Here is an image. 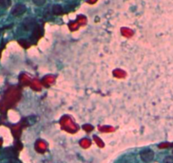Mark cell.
Instances as JSON below:
<instances>
[{"label": "cell", "instance_id": "6da1fadb", "mask_svg": "<svg viewBox=\"0 0 173 163\" xmlns=\"http://www.w3.org/2000/svg\"><path fill=\"white\" fill-rule=\"evenodd\" d=\"M60 125L63 128L64 130L69 132V133H76L77 131V126L76 125L73 121L67 115L63 116L61 120H60Z\"/></svg>", "mask_w": 173, "mask_h": 163}, {"label": "cell", "instance_id": "7a4b0ae2", "mask_svg": "<svg viewBox=\"0 0 173 163\" xmlns=\"http://www.w3.org/2000/svg\"><path fill=\"white\" fill-rule=\"evenodd\" d=\"M26 11V5L22 4H18L15 5V7L12 9L11 14L14 16H20L23 15L24 13Z\"/></svg>", "mask_w": 173, "mask_h": 163}, {"label": "cell", "instance_id": "3957f363", "mask_svg": "<svg viewBox=\"0 0 173 163\" xmlns=\"http://www.w3.org/2000/svg\"><path fill=\"white\" fill-rule=\"evenodd\" d=\"M35 24H36L35 19H33L32 17H27V18H26V19L23 20V22H22V27H23L24 30H26V31H30V30H32V29L34 28Z\"/></svg>", "mask_w": 173, "mask_h": 163}, {"label": "cell", "instance_id": "277c9868", "mask_svg": "<svg viewBox=\"0 0 173 163\" xmlns=\"http://www.w3.org/2000/svg\"><path fill=\"white\" fill-rule=\"evenodd\" d=\"M154 153L153 151L151 150H145V151H142L141 154H140V157L141 159L145 161V162H150L152 160L154 159Z\"/></svg>", "mask_w": 173, "mask_h": 163}, {"label": "cell", "instance_id": "5b68a950", "mask_svg": "<svg viewBox=\"0 0 173 163\" xmlns=\"http://www.w3.org/2000/svg\"><path fill=\"white\" fill-rule=\"evenodd\" d=\"M35 149L38 153H44L47 151V144L43 140H37L35 144Z\"/></svg>", "mask_w": 173, "mask_h": 163}, {"label": "cell", "instance_id": "8992f818", "mask_svg": "<svg viewBox=\"0 0 173 163\" xmlns=\"http://www.w3.org/2000/svg\"><path fill=\"white\" fill-rule=\"evenodd\" d=\"M55 76H45V77H43V83L44 85H46V86H49V85H51L55 83Z\"/></svg>", "mask_w": 173, "mask_h": 163}, {"label": "cell", "instance_id": "52a82bcc", "mask_svg": "<svg viewBox=\"0 0 173 163\" xmlns=\"http://www.w3.org/2000/svg\"><path fill=\"white\" fill-rule=\"evenodd\" d=\"M52 12L55 16H59V15H61L63 13V8L59 4H55L52 8Z\"/></svg>", "mask_w": 173, "mask_h": 163}, {"label": "cell", "instance_id": "ba28073f", "mask_svg": "<svg viewBox=\"0 0 173 163\" xmlns=\"http://www.w3.org/2000/svg\"><path fill=\"white\" fill-rule=\"evenodd\" d=\"M20 83L22 84V85H28L30 83H32L31 77L28 75H26V74H23V75L20 76Z\"/></svg>", "mask_w": 173, "mask_h": 163}, {"label": "cell", "instance_id": "9c48e42d", "mask_svg": "<svg viewBox=\"0 0 173 163\" xmlns=\"http://www.w3.org/2000/svg\"><path fill=\"white\" fill-rule=\"evenodd\" d=\"M31 87L33 90L35 91H40L42 89V85L39 83V81L37 80H32V83H31Z\"/></svg>", "mask_w": 173, "mask_h": 163}, {"label": "cell", "instance_id": "30bf717a", "mask_svg": "<svg viewBox=\"0 0 173 163\" xmlns=\"http://www.w3.org/2000/svg\"><path fill=\"white\" fill-rule=\"evenodd\" d=\"M113 75L117 78H124L126 76V73L122 69H116L113 72Z\"/></svg>", "mask_w": 173, "mask_h": 163}, {"label": "cell", "instance_id": "8fae6325", "mask_svg": "<svg viewBox=\"0 0 173 163\" xmlns=\"http://www.w3.org/2000/svg\"><path fill=\"white\" fill-rule=\"evenodd\" d=\"M4 154L7 155L8 157H12V158H15L17 155V153L16 152V151L14 149H11V148L6 149L5 151H4Z\"/></svg>", "mask_w": 173, "mask_h": 163}, {"label": "cell", "instance_id": "7c38bea8", "mask_svg": "<svg viewBox=\"0 0 173 163\" xmlns=\"http://www.w3.org/2000/svg\"><path fill=\"white\" fill-rule=\"evenodd\" d=\"M80 145L84 149L89 148L91 145V141L88 139H83L80 141Z\"/></svg>", "mask_w": 173, "mask_h": 163}, {"label": "cell", "instance_id": "4fadbf2b", "mask_svg": "<svg viewBox=\"0 0 173 163\" xmlns=\"http://www.w3.org/2000/svg\"><path fill=\"white\" fill-rule=\"evenodd\" d=\"M11 5V0H0V7L3 9H8Z\"/></svg>", "mask_w": 173, "mask_h": 163}, {"label": "cell", "instance_id": "5bb4252c", "mask_svg": "<svg viewBox=\"0 0 173 163\" xmlns=\"http://www.w3.org/2000/svg\"><path fill=\"white\" fill-rule=\"evenodd\" d=\"M99 131L103 132V133H111V132L115 131V128L112 127H106V126H103V127H99Z\"/></svg>", "mask_w": 173, "mask_h": 163}, {"label": "cell", "instance_id": "9a60e30c", "mask_svg": "<svg viewBox=\"0 0 173 163\" xmlns=\"http://www.w3.org/2000/svg\"><path fill=\"white\" fill-rule=\"evenodd\" d=\"M94 140L95 141V143L97 144V145H98V146H99V147L103 148L104 146V142H103L102 140L99 139L98 137H97L96 135L94 136Z\"/></svg>", "mask_w": 173, "mask_h": 163}, {"label": "cell", "instance_id": "2e32d148", "mask_svg": "<svg viewBox=\"0 0 173 163\" xmlns=\"http://www.w3.org/2000/svg\"><path fill=\"white\" fill-rule=\"evenodd\" d=\"M19 44L25 48H28L30 47V44L28 43V41H26V40H23V39L19 40Z\"/></svg>", "mask_w": 173, "mask_h": 163}, {"label": "cell", "instance_id": "e0dca14e", "mask_svg": "<svg viewBox=\"0 0 173 163\" xmlns=\"http://www.w3.org/2000/svg\"><path fill=\"white\" fill-rule=\"evenodd\" d=\"M83 128L84 129V130H85V131H86V132H90V131H92L93 129H94L93 126H92V125H90V124H85V125H83Z\"/></svg>", "mask_w": 173, "mask_h": 163}, {"label": "cell", "instance_id": "ac0fdd59", "mask_svg": "<svg viewBox=\"0 0 173 163\" xmlns=\"http://www.w3.org/2000/svg\"><path fill=\"white\" fill-rule=\"evenodd\" d=\"M32 1H33V3H34L36 5L42 6V5L45 4V1H46V0H32Z\"/></svg>", "mask_w": 173, "mask_h": 163}, {"label": "cell", "instance_id": "d6986e66", "mask_svg": "<svg viewBox=\"0 0 173 163\" xmlns=\"http://www.w3.org/2000/svg\"><path fill=\"white\" fill-rule=\"evenodd\" d=\"M164 163H173V156H166L164 159Z\"/></svg>", "mask_w": 173, "mask_h": 163}, {"label": "cell", "instance_id": "ffe728a7", "mask_svg": "<svg viewBox=\"0 0 173 163\" xmlns=\"http://www.w3.org/2000/svg\"><path fill=\"white\" fill-rule=\"evenodd\" d=\"M16 149L17 151H20L22 149V144L20 143V142H17L16 144Z\"/></svg>", "mask_w": 173, "mask_h": 163}, {"label": "cell", "instance_id": "44dd1931", "mask_svg": "<svg viewBox=\"0 0 173 163\" xmlns=\"http://www.w3.org/2000/svg\"><path fill=\"white\" fill-rule=\"evenodd\" d=\"M168 146V144H160L159 145V147L160 148H165V147H167Z\"/></svg>", "mask_w": 173, "mask_h": 163}, {"label": "cell", "instance_id": "7402d4cb", "mask_svg": "<svg viewBox=\"0 0 173 163\" xmlns=\"http://www.w3.org/2000/svg\"><path fill=\"white\" fill-rule=\"evenodd\" d=\"M9 163H20L18 161H16V159H11L9 161Z\"/></svg>", "mask_w": 173, "mask_h": 163}, {"label": "cell", "instance_id": "603a6c76", "mask_svg": "<svg viewBox=\"0 0 173 163\" xmlns=\"http://www.w3.org/2000/svg\"><path fill=\"white\" fill-rule=\"evenodd\" d=\"M2 145V139H0V146Z\"/></svg>", "mask_w": 173, "mask_h": 163}, {"label": "cell", "instance_id": "cb8c5ba5", "mask_svg": "<svg viewBox=\"0 0 173 163\" xmlns=\"http://www.w3.org/2000/svg\"><path fill=\"white\" fill-rule=\"evenodd\" d=\"M0 34H1V29H0Z\"/></svg>", "mask_w": 173, "mask_h": 163}, {"label": "cell", "instance_id": "d4e9b609", "mask_svg": "<svg viewBox=\"0 0 173 163\" xmlns=\"http://www.w3.org/2000/svg\"><path fill=\"white\" fill-rule=\"evenodd\" d=\"M172 155H173V151H172Z\"/></svg>", "mask_w": 173, "mask_h": 163}]
</instances>
